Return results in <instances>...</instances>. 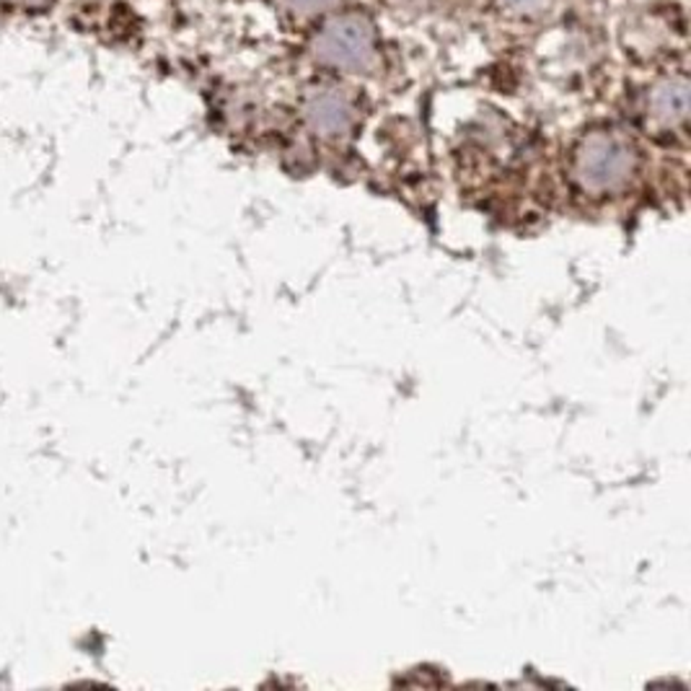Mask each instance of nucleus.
I'll return each mask as SVG.
<instances>
[{
	"instance_id": "obj_1",
	"label": "nucleus",
	"mask_w": 691,
	"mask_h": 691,
	"mask_svg": "<svg viewBox=\"0 0 691 691\" xmlns=\"http://www.w3.org/2000/svg\"><path fill=\"white\" fill-rule=\"evenodd\" d=\"M632 164V148L622 138L599 132L580 148L575 174L580 185L591 193H611L630 179Z\"/></svg>"
},
{
	"instance_id": "obj_2",
	"label": "nucleus",
	"mask_w": 691,
	"mask_h": 691,
	"mask_svg": "<svg viewBox=\"0 0 691 691\" xmlns=\"http://www.w3.org/2000/svg\"><path fill=\"white\" fill-rule=\"evenodd\" d=\"M319 52L343 68H363L371 60V34L357 19H343L322 37Z\"/></svg>"
},
{
	"instance_id": "obj_3",
	"label": "nucleus",
	"mask_w": 691,
	"mask_h": 691,
	"mask_svg": "<svg viewBox=\"0 0 691 691\" xmlns=\"http://www.w3.org/2000/svg\"><path fill=\"white\" fill-rule=\"evenodd\" d=\"M308 117H312L316 130L327 135L343 132L349 125V109L335 93H324V97L314 99L312 107H308Z\"/></svg>"
},
{
	"instance_id": "obj_4",
	"label": "nucleus",
	"mask_w": 691,
	"mask_h": 691,
	"mask_svg": "<svg viewBox=\"0 0 691 691\" xmlns=\"http://www.w3.org/2000/svg\"><path fill=\"white\" fill-rule=\"evenodd\" d=\"M687 107H689L687 83H665L653 97V115L665 125L684 122Z\"/></svg>"
},
{
	"instance_id": "obj_5",
	"label": "nucleus",
	"mask_w": 691,
	"mask_h": 691,
	"mask_svg": "<svg viewBox=\"0 0 691 691\" xmlns=\"http://www.w3.org/2000/svg\"><path fill=\"white\" fill-rule=\"evenodd\" d=\"M319 3H327V0H319Z\"/></svg>"
}]
</instances>
